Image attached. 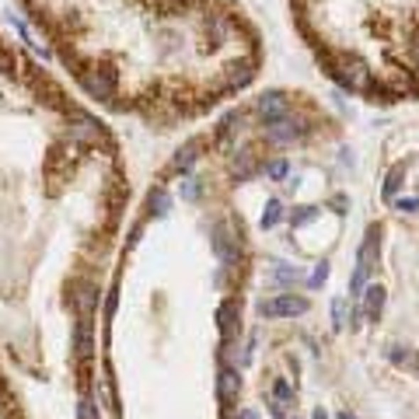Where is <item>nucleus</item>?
Masks as SVG:
<instances>
[{
  "instance_id": "nucleus-11",
  "label": "nucleus",
  "mask_w": 419,
  "mask_h": 419,
  "mask_svg": "<svg viewBox=\"0 0 419 419\" xmlns=\"http://www.w3.org/2000/svg\"><path fill=\"white\" fill-rule=\"evenodd\" d=\"M406 175H409V165H406V161H398V165L388 171V178H384V189H381V192H384V200H395V192L406 185Z\"/></svg>"
},
{
  "instance_id": "nucleus-1",
  "label": "nucleus",
  "mask_w": 419,
  "mask_h": 419,
  "mask_svg": "<svg viewBox=\"0 0 419 419\" xmlns=\"http://www.w3.org/2000/svg\"><path fill=\"white\" fill-rule=\"evenodd\" d=\"M98 105L171 129L255 81L259 36L234 0H21Z\"/></svg>"
},
{
  "instance_id": "nucleus-23",
  "label": "nucleus",
  "mask_w": 419,
  "mask_h": 419,
  "mask_svg": "<svg viewBox=\"0 0 419 419\" xmlns=\"http://www.w3.org/2000/svg\"><path fill=\"white\" fill-rule=\"evenodd\" d=\"M311 419H329V416H325V409H315V416Z\"/></svg>"
},
{
  "instance_id": "nucleus-9",
  "label": "nucleus",
  "mask_w": 419,
  "mask_h": 419,
  "mask_svg": "<svg viewBox=\"0 0 419 419\" xmlns=\"http://www.w3.org/2000/svg\"><path fill=\"white\" fill-rule=\"evenodd\" d=\"M381 311H384V287L374 283V287L364 290V318H367V322H377Z\"/></svg>"
},
{
  "instance_id": "nucleus-16",
  "label": "nucleus",
  "mask_w": 419,
  "mask_h": 419,
  "mask_svg": "<svg viewBox=\"0 0 419 419\" xmlns=\"http://www.w3.org/2000/svg\"><path fill=\"white\" fill-rule=\"evenodd\" d=\"M280 220H283V203H280V200H269V203H266V213H262V227L273 231Z\"/></svg>"
},
{
  "instance_id": "nucleus-20",
  "label": "nucleus",
  "mask_w": 419,
  "mask_h": 419,
  "mask_svg": "<svg viewBox=\"0 0 419 419\" xmlns=\"http://www.w3.org/2000/svg\"><path fill=\"white\" fill-rule=\"evenodd\" d=\"M325 280H329V262H318V266H315V273H311V280H308V283H311V287H322V283H325Z\"/></svg>"
},
{
  "instance_id": "nucleus-8",
  "label": "nucleus",
  "mask_w": 419,
  "mask_h": 419,
  "mask_svg": "<svg viewBox=\"0 0 419 419\" xmlns=\"http://www.w3.org/2000/svg\"><path fill=\"white\" fill-rule=\"evenodd\" d=\"M238 391H241L238 371H234V367H220V377H217V395H220V402H234Z\"/></svg>"
},
{
  "instance_id": "nucleus-22",
  "label": "nucleus",
  "mask_w": 419,
  "mask_h": 419,
  "mask_svg": "<svg viewBox=\"0 0 419 419\" xmlns=\"http://www.w3.org/2000/svg\"><path fill=\"white\" fill-rule=\"evenodd\" d=\"M409 53H413V60L419 67V32H413V39H409Z\"/></svg>"
},
{
  "instance_id": "nucleus-19",
  "label": "nucleus",
  "mask_w": 419,
  "mask_h": 419,
  "mask_svg": "<svg viewBox=\"0 0 419 419\" xmlns=\"http://www.w3.org/2000/svg\"><path fill=\"white\" fill-rule=\"evenodd\" d=\"M77 419H98V406H94L91 395H81V402H77Z\"/></svg>"
},
{
  "instance_id": "nucleus-18",
  "label": "nucleus",
  "mask_w": 419,
  "mask_h": 419,
  "mask_svg": "<svg viewBox=\"0 0 419 419\" xmlns=\"http://www.w3.org/2000/svg\"><path fill=\"white\" fill-rule=\"evenodd\" d=\"M311 220H318V210L315 207H300L297 213H290V227H308Z\"/></svg>"
},
{
  "instance_id": "nucleus-14",
  "label": "nucleus",
  "mask_w": 419,
  "mask_h": 419,
  "mask_svg": "<svg viewBox=\"0 0 419 419\" xmlns=\"http://www.w3.org/2000/svg\"><path fill=\"white\" fill-rule=\"evenodd\" d=\"M147 207H151V213H158V217H165L168 210H171V196H168L165 185L151 189V200H147Z\"/></svg>"
},
{
  "instance_id": "nucleus-13",
  "label": "nucleus",
  "mask_w": 419,
  "mask_h": 419,
  "mask_svg": "<svg viewBox=\"0 0 419 419\" xmlns=\"http://www.w3.org/2000/svg\"><path fill=\"white\" fill-rule=\"evenodd\" d=\"M273 280H276V283H300L304 273H300L297 266H287V262H273Z\"/></svg>"
},
{
  "instance_id": "nucleus-21",
  "label": "nucleus",
  "mask_w": 419,
  "mask_h": 419,
  "mask_svg": "<svg viewBox=\"0 0 419 419\" xmlns=\"http://www.w3.org/2000/svg\"><path fill=\"white\" fill-rule=\"evenodd\" d=\"M395 207L402 210V213H416V210H419V200H416V196H409V200H398Z\"/></svg>"
},
{
  "instance_id": "nucleus-17",
  "label": "nucleus",
  "mask_w": 419,
  "mask_h": 419,
  "mask_svg": "<svg viewBox=\"0 0 419 419\" xmlns=\"http://www.w3.org/2000/svg\"><path fill=\"white\" fill-rule=\"evenodd\" d=\"M262 171H266V178H273V182H280V178H287V171H290V165L283 161V158H276V161H262Z\"/></svg>"
},
{
  "instance_id": "nucleus-6",
  "label": "nucleus",
  "mask_w": 419,
  "mask_h": 419,
  "mask_svg": "<svg viewBox=\"0 0 419 419\" xmlns=\"http://www.w3.org/2000/svg\"><path fill=\"white\" fill-rule=\"evenodd\" d=\"M210 136H192V140H185L178 151H175V158H171V165H168V171L171 175H189L192 168H196V161H200V151L207 147Z\"/></svg>"
},
{
  "instance_id": "nucleus-4",
  "label": "nucleus",
  "mask_w": 419,
  "mask_h": 419,
  "mask_svg": "<svg viewBox=\"0 0 419 419\" xmlns=\"http://www.w3.org/2000/svg\"><path fill=\"white\" fill-rule=\"evenodd\" d=\"M255 112L262 116V123H276V119L293 112V94H287V91H262L255 98Z\"/></svg>"
},
{
  "instance_id": "nucleus-24",
  "label": "nucleus",
  "mask_w": 419,
  "mask_h": 419,
  "mask_svg": "<svg viewBox=\"0 0 419 419\" xmlns=\"http://www.w3.org/2000/svg\"><path fill=\"white\" fill-rule=\"evenodd\" d=\"M339 419H357V416H349V413H339Z\"/></svg>"
},
{
  "instance_id": "nucleus-3",
  "label": "nucleus",
  "mask_w": 419,
  "mask_h": 419,
  "mask_svg": "<svg viewBox=\"0 0 419 419\" xmlns=\"http://www.w3.org/2000/svg\"><path fill=\"white\" fill-rule=\"evenodd\" d=\"M311 133V126L308 119H297V116H283V119H276V123H266V143H276V147H287L293 140H300V136H308Z\"/></svg>"
},
{
  "instance_id": "nucleus-5",
  "label": "nucleus",
  "mask_w": 419,
  "mask_h": 419,
  "mask_svg": "<svg viewBox=\"0 0 419 419\" xmlns=\"http://www.w3.org/2000/svg\"><path fill=\"white\" fill-rule=\"evenodd\" d=\"M217 329H220L224 346H231L238 339V332H241V304H238V297H227L217 308Z\"/></svg>"
},
{
  "instance_id": "nucleus-7",
  "label": "nucleus",
  "mask_w": 419,
  "mask_h": 419,
  "mask_svg": "<svg viewBox=\"0 0 419 419\" xmlns=\"http://www.w3.org/2000/svg\"><path fill=\"white\" fill-rule=\"evenodd\" d=\"M377 251H381V224H371L364 245H360V251H357V269H360V273L371 276V269L377 266Z\"/></svg>"
},
{
  "instance_id": "nucleus-12",
  "label": "nucleus",
  "mask_w": 419,
  "mask_h": 419,
  "mask_svg": "<svg viewBox=\"0 0 419 419\" xmlns=\"http://www.w3.org/2000/svg\"><path fill=\"white\" fill-rule=\"evenodd\" d=\"M353 318V308H349V297H335L332 300V325L335 329H346Z\"/></svg>"
},
{
  "instance_id": "nucleus-10",
  "label": "nucleus",
  "mask_w": 419,
  "mask_h": 419,
  "mask_svg": "<svg viewBox=\"0 0 419 419\" xmlns=\"http://www.w3.org/2000/svg\"><path fill=\"white\" fill-rule=\"evenodd\" d=\"M388 360L395 364V367H406V371H419V357L416 349H409V346H388Z\"/></svg>"
},
{
  "instance_id": "nucleus-15",
  "label": "nucleus",
  "mask_w": 419,
  "mask_h": 419,
  "mask_svg": "<svg viewBox=\"0 0 419 419\" xmlns=\"http://www.w3.org/2000/svg\"><path fill=\"white\" fill-rule=\"evenodd\" d=\"M200 192H203V185L192 178V175H182V185H178V196L185 200V203H196L200 200Z\"/></svg>"
},
{
  "instance_id": "nucleus-2",
  "label": "nucleus",
  "mask_w": 419,
  "mask_h": 419,
  "mask_svg": "<svg viewBox=\"0 0 419 419\" xmlns=\"http://www.w3.org/2000/svg\"><path fill=\"white\" fill-rule=\"evenodd\" d=\"M308 297H300V293H280V297H273V300H262L259 304V315L262 318H269V322H276V318H297V315H308Z\"/></svg>"
}]
</instances>
